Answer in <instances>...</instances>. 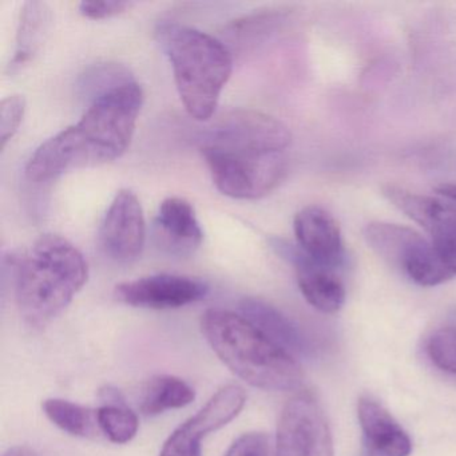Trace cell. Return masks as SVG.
<instances>
[{
    "label": "cell",
    "instance_id": "cell-7",
    "mask_svg": "<svg viewBox=\"0 0 456 456\" xmlns=\"http://www.w3.org/2000/svg\"><path fill=\"white\" fill-rule=\"evenodd\" d=\"M274 456H333L327 418L311 392H298L282 408Z\"/></svg>",
    "mask_w": 456,
    "mask_h": 456
},
{
    "label": "cell",
    "instance_id": "cell-5",
    "mask_svg": "<svg viewBox=\"0 0 456 456\" xmlns=\"http://www.w3.org/2000/svg\"><path fill=\"white\" fill-rule=\"evenodd\" d=\"M202 157L216 188L237 200H258L273 191L287 175L284 153L250 143L201 142Z\"/></svg>",
    "mask_w": 456,
    "mask_h": 456
},
{
    "label": "cell",
    "instance_id": "cell-9",
    "mask_svg": "<svg viewBox=\"0 0 456 456\" xmlns=\"http://www.w3.org/2000/svg\"><path fill=\"white\" fill-rule=\"evenodd\" d=\"M245 402L247 394L237 384L218 389L201 410L167 437L159 456H201V440L233 420L241 412Z\"/></svg>",
    "mask_w": 456,
    "mask_h": 456
},
{
    "label": "cell",
    "instance_id": "cell-2",
    "mask_svg": "<svg viewBox=\"0 0 456 456\" xmlns=\"http://www.w3.org/2000/svg\"><path fill=\"white\" fill-rule=\"evenodd\" d=\"M7 258L20 316L36 330L60 316L89 277L84 255L58 234H44L28 249Z\"/></svg>",
    "mask_w": 456,
    "mask_h": 456
},
{
    "label": "cell",
    "instance_id": "cell-21",
    "mask_svg": "<svg viewBox=\"0 0 456 456\" xmlns=\"http://www.w3.org/2000/svg\"><path fill=\"white\" fill-rule=\"evenodd\" d=\"M101 434L116 444H126L134 439L140 427L138 416L127 407L125 400L105 402L97 408Z\"/></svg>",
    "mask_w": 456,
    "mask_h": 456
},
{
    "label": "cell",
    "instance_id": "cell-18",
    "mask_svg": "<svg viewBox=\"0 0 456 456\" xmlns=\"http://www.w3.org/2000/svg\"><path fill=\"white\" fill-rule=\"evenodd\" d=\"M196 399V392L183 379L159 375L148 380L141 394L140 410L148 418L186 407Z\"/></svg>",
    "mask_w": 456,
    "mask_h": 456
},
{
    "label": "cell",
    "instance_id": "cell-15",
    "mask_svg": "<svg viewBox=\"0 0 456 456\" xmlns=\"http://www.w3.org/2000/svg\"><path fill=\"white\" fill-rule=\"evenodd\" d=\"M357 418L365 456H410L411 437L380 403L370 396L360 397Z\"/></svg>",
    "mask_w": 456,
    "mask_h": 456
},
{
    "label": "cell",
    "instance_id": "cell-22",
    "mask_svg": "<svg viewBox=\"0 0 456 456\" xmlns=\"http://www.w3.org/2000/svg\"><path fill=\"white\" fill-rule=\"evenodd\" d=\"M426 352L435 367L456 375V324L436 328L427 338Z\"/></svg>",
    "mask_w": 456,
    "mask_h": 456
},
{
    "label": "cell",
    "instance_id": "cell-4",
    "mask_svg": "<svg viewBox=\"0 0 456 456\" xmlns=\"http://www.w3.org/2000/svg\"><path fill=\"white\" fill-rule=\"evenodd\" d=\"M156 36L189 116L197 121L212 118L233 70L229 47L209 34L178 23H161Z\"/></svg>",
    "mask_w": 456,
    "mask_h": 456
},
{
    "label": "cell",
    "instance_id": "cell-24",
    "mask_svg": "<svg viewBox=\"0 0 456 456\" xmlns=\"http://www.w3.org/2000/svg\"><path fill=\"white\" fill-rule=\"evenodd\" d=\"M25 113L26 100L23 95H10L0 103V148L2 151L17 134Z\"/></svg>",
    "mask_w": 456,
    "mask_h": 456
},
{
    "label": "cell",
    "instance_id": "cell-1",
    "mask_svg": "<svg viewBox=\"0 0 456 456\" xmlns=\"http://www.w3.org/2000/svg\"><path fill=\"white\" fill-rule=\"evenodd\" d=\"M90 102L76 125L42 143L28 159L26 175L31 183L106 164L127 151L143 105L142 87L133 78Z\"/></svg>",
    "mask_w": 456,
    "mask_h": 456
},
{
    "label": "cell",
    "instance_id": "cell-6",
    "mask_svg": "<svg viewBox=\"0 0 456 456\" xmlns=\"http://www.w3.org/2000/svg\"><path fill=\"white\" fill-rule=\"evenodd\" d=\"M364 239L379 257L420 287H436L455 276L431 240L408 226L370 223Z\"/></svg>",
    "mask_w": 456,
    "mask_h": 456
},
{
    "label": "cell",
    "instance_id": "cell-26",
    "mask_svg": "<svg viewBox=\"0 0 456 456\" xmlns=\"http://www.w3.org/2000/svg\"><path fill=\"white\" fill-rule=\"evenodd\" d=\"M134 6L132 2H82L79 12L87 20H100L117 17Z\"/></svg>",
    "mask_w": 456,
    "mask_h": 456
},
{
    "label": "cell",
    "instance_id": "cell-10",
    "mask_svg": "<svg viewBox=\"0 0 456 456\" xmlns=\"http://www.w3.org/2000/svg\"><path fill=\"white\" fill-rule=\"evenodd\" d=\"M145 240V216L140 200L132 191H119L101 225V249L116 263H132L142 253Z\"/></svg>",
    "mask_w": 456,
    "mask_h": 456
},
{
    "label": "cell",
    "instance_id": "cell-23",
    "mask_svg": "<svg viewBox=\"0 0 456 456\" xmlns=\"http://www.w3.org/2000/svg\"><path fill=\"white\" fill-rule=\"evenodd\" d=\"M130 79H133V76L126 68L116 63H108L87 71L82 78L81 87L87 100L92 101L93 98Z\"/></svg>",
    "mask_w": 456,
    "mask_h": 456
},
{
    "label": "cell",
    "instance_id": "cell-16",
    "mask_svg": "<svg viewBox=\"0 0 456 456\" xmlns=\"http://www.w3.org/2000/svg\"><path fill=\"white\" fill-rule=\"evenodd\" d=\"M240 309L242 316L292 356H309L314 351L303 330L276 306L260 298L248 297L241 301Z\"/></svg>",
    "mask_w": 456,
    "mask_h": 456
},
{
    "label": "cell",
    "instance_id": "cell-3",
    "mask_svg": "<svg viewBox=\"0 0 456 456\" xmlns=\"http://www.w3.org/2000/svg\"><path fill=\"white\" fill-rule=\"evenodd\" d=\"M201 332L221 362L245 383L264 391H295L304 380L295 356L242 314L208 309Z\"/></svg>",
    "mask_w": 456,
    "mask_h": 456
},
{
    "label": "cell",
    "instance_id": "cell-13",
    "mask_svg": "<svg viewBox=\"0 0 456 456\" xmlns=\"http://www.w3.org/2000/svg\"><path fill=\"white\" fill-rule=\"evenodd\" d=\"M296 245L316 263L330 268H343L346 263L343 236L338 224L327 210L311 205L296 215L293 221Z\"/></svg>",
    "mask_w": 456,
    "mask_h": 456
},
{
    "label": "cell",
    "instance_id": "cell-12",
    "mask_svg": "<svg viewBox=\"0 0 456 456\" xmlns=\"http://www.w3.org/2000/svg\"><path fill=\"white\" fill-rule=\"evenodd\" d=\"M274 249L295 266L297 284L305 300L322 314H336L346 303V287L338 271L306 257L297 245L276 241Z\"/></svg>",
    "mask_w": 456,
    "mask_h": 456
},
{
    "label": "cell",
    "instance_id": "cell-20",
    "mask_svg": "<svg viewBox=\"0 0 456 456\" xmlns=\"http://www.w3.org/2000/svg\"><path fill=\"white\" fill-rule=\"evenodd\" d=\"M289 17V12L284 9L265 10V12H255L241 20H234L228 28L229 37L233 44L239 46H249L258 45L264 39L279 30Z\"/></svg>",
    "mask_w": 456,
    "mask_h": 456
},
{
    "label": "cell",
    "instance_id": "cell-27",
    "mask_svg": "<svg viewBox=\"0 0 456 456\" xmlns=\"http://www.w3.org/2000/svg\"><path fill=\"white\" fill-rule=\"evenodd\" d=\"M4 456H38V453L28 445H15L9 448Z\"/></svg>",
    "mask_w": 456,
    "mask_h": 456
},
{
    "label": "cell",
    "instance_id": "cell-11",
    "mask_svg": "<svg viewBox=\"0 0 456 456\" xmlns=\"http://www.w3.org/2000/svg\"><path fill=\"white\" fill-rule=\"evenodd\" d=\"M209 287L201 280L180 274L159 273L117 285L114 295L135 308L175 309L207 297Z\"/></svg>",
    "mask_w": 456,
    "mask_h": 456
},
{
    "label": "cell",
    "instance_id": "cell-19",
    "mask_svg": "<svg viewBox=\"0 0 456 456\" xmlns=\"http://www.w3.org/2000/svg\"><path fill=\"white\" fill-rule=\"evenodd\" d=\"M42 408L47 419L66 434L87 439L102 435L98 426L97 410L58 397L45 400Z\"/></svg>",
    "mask_w": 456,
    "mask_h": 456
},
{
    "label": "cell",
    "instance_id": "cell-14",
    "mask_svg": "<svg viewBox=\"0 0 456 456\" xmlns=\"http://www.w3.org/2000/svg\"><path fill=\"white\" fill-rule=\"evenodd\" d=\"M156 240L170 255H193L201 247L204 233L191 202L180 197H169L159 205L154 220Z\"/></svg>",
    "mask_w": 456,
    "mask_h": 456
},
{
    "label": "cell",
    "instance_id": "cell-17",
    "mask_svg": "<svg viewBox=\"0 0 456 456\" xmlns=\"http://www.w3.org/2000/svg\"><path fill=\"white\" fill-rule=\"evenodd\" d=\"M53 12L45 2L30 0L20 10L14 57L7 66V74H15L31 62L52 28Z\"/></svg>",
    "mask_w": 456,
    "mask_h": 456
},
{
    "label": "cell",
    "instance_id": "cell-28",
    "mask_svg": "<svg viewBox=\"0 0 456 456\" xmlns=\"http://www.w3.org/2000/svg\"><path fill=\"white\" fill-rule=\"evenodd\" d=\"M436 191L440 196L452 200V201H456V183H442V185L437 186Z\"/></svg>",
    "mask_w": 456,
    "mask_h": 456
},
{
    "label": "cell",
    "instance_id": "cell-25",
    "mask_svg": "<svg viewBox=\"0 0 456 456\" xmlns=\"http://www.w3.org/2000/svg\"><path fill=\"white\" fill-rule=\"evenodd\" d=\"M224 456H269L268 436L263 432L241 435Z\"/></svg>",
    "mask_w": 456,
    "mask_h": 456
},
{
    "label": "cell",
    "instance_id": "cell-8",
    "mask_svg": "<svg viewBox=\"0 0 456 456\" xmlns=\"http://www.w3.org/2000/svg\"><path fill=\"white\" fill-rule=\"evenodd\" d=\"M383 194L429 234L432 244L456 276V201L413 193L395 185L384 186Z\"/></svg>",
    "mask_w": 456,
    "mask_h": 456
}]
</instances>
